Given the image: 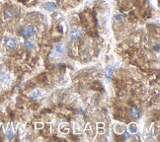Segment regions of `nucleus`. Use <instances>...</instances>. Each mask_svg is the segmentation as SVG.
<instances>
[{
	"label": "nucleus",
	"instance_id": "f257e3e1",
	"mask_svg": "<svg viewBox=\"0 0 160 142\" xmlns=\"http://www.w3.org/2000/svg\"><path fill=\"white\" fill-rule=\"evenodd\" d=\"M21 34H22L23 37L29 39V38L33 37V36L36 34V28H35L34 26H31V25L26 26L24 29L21 31Z\"/></svg>",
	"mask_w": 160,
	"mask_h": 142
},
{
	"label": "nucleus",
	"instance_id": "f03ea898",
	"mask_svg": "<svg viewBox=\"0 0 160 142\" xmlns=\"http://www.w3.org/2000/svg\"><path fill=\"white\" fill-rule=\"evenodd\" d=\"M63 52H64V47H63V45L62 44H56L53 47V48H52L51 54L53 56H55V57H57V56L62 55Z\"/></svg>",
	"mask_w": 160,
	"mask_h": 142
},
{
	"label": "nucleus",
	"instance_id": "7ed1b4c3",
	"mask_svg": "<svg viewBox=\"0 0 160 142\" xmlns=\"http://www.w3.org/2000/svg\"><path fill=\"white\" fill-rule=\"evenodd\" d=\"M81 36H82V31L79 30V29L72 30V31L69 33V38H70L72 40H76V39H78L79 38H81Z\"/></svg>",
	"mask_w": 160,
	"mask_h": 142
},
{
	"label": "nucleus",
	"instance_id": "20e7f679",
	"mask_svg": "<svg viewBox=\"0 0 160 142\" xmlns=\"http://www.w3.org/2000/svg\"><path fill=\"white\" fill-rule=\"evenodd\" d=\"M43 7L46 8L47 11L49 12H52L56 9V4L54 2H46L45 4H43Z\"/></svg>",
	"mask_w": 160,
	"mask_h": 142
},
{
	"label": "nucleus",
	"instance_id": "39448f33",
	"mask_svg": "<svg viewBox=\"0 0 160 142\" xmlns=\"http://www.w3.org/2000/svg\"><path fill=\"white\" fill-rule=\"evenodd\" d=\"M5 45L8 47H15L17 46V41H16L15 39H13V38H7L6 40H5Z\"/></svg>",
	"mask_w": 160,
	"mask_h": 142
},
{
	"label": "nucleus",
	"instance_id": "423d86ee",
	"mask_svg": "<svg viewBox=\"0 0 160 142\" xmlns=\"http://www.w3.org/2000/svg\"><path fill=\"white\" fill-rule=\"evenodd\" d=\"M129 113H130V116H132L133 118H137L139 117V115H140V110H139V109H137L136 107H133L132 109L129 110Z\"/></svg>",
	"mask_w": 160,
	"mask_h": 142
},
{
	"label": "nucleus",
	"instance_id": "0eeeda50",
	"mask_svg": "<svg viewBox=\"0 0 160 142\" xmlns=\"http://www.w3.org/2000/svg\"><path fill=\"white\" fill-rule=\"evenodd\" d=\"M31 97L33 99H35V100H38V99H40L42 97V92L40 89H34L32 92H31Z\"/></svg>",
	"mask_w": 160,
	"mask_h": 142
},
{
	"label": "nucleus",
	"instance_id": "6e6552de",
	"mask_svg": "<svg viewBox=\"0 0 160 142\" xmlns=\"http://www.w3.org/2000/svg\"><path fill=\"white\" fill-rule=\"evenodd\" d=\"M15 14H16V12L13 9H8L4 12V19H10V18L15 16Z\"/></svg>",
	"mask_w": 160,
	"mask_h": 142
},
{
	"label": "nucleus",
	"instance_id": "1a4fd4ad",
	"mask_svg": "<svg viewBox=\"0 0 160 142\" xmlns=\"http://www.w3.org/2000/svg\"><path fill=\"white\" fill-rule=\"evenodd\" d=\"M138 130V127H137V124L136 123H130L128 125V132L132 133V134H135L136 133Z\"/></svg>",
	"mask_w": 160,
	"mask_h": 142
},
{
	"label": "nucleus",
	"instance_id": "9d476101",
	"mask_svg": "<svg viewBox=\"0 0 160 142\" xmlns=\"http://www.w3.org/2000/svg\"><path fill=\"white\" fill-rule=\"evenodd\" d=\"M113 72H114V67L113 66H109L107 68V70H106V73H105L106 78L107 79H110L112 77V75H113Z\"/></svg>",
	"mask_w": 160,
	"mask_h": 142
},
{
	"label": "nucleus",
	"instance_id": "9b49d317",
	"mask_svg": "<svg viewBox=\"0 0 160 142\" xmlns=\"http://www.w3.org/2000/svg\"><path fill=\"white\" fill-rule=\"evenodd\" d=\"M24 46H25L26 48H34V47H35V44H34V42H33L31 39H27V40L25 41Z\"/></svg>",
	"mask_w": 160,
	"mask_h": 142
},
{
	"label": "nucleus",
	"instance_id": "f8f14e48",
	"mask_svg": "<svg viewBox=\"0 0 160 142\" xmlns=\"http://www.w3.org/2000/svg\"><path fill=\"white\" fill-rule=\"evenodd\" d=\"M9 78V73L7 71H2L0 72V81H5Z\"/></svg>",
	"mask_w": 160,
	"mask_h": 142
},
{
	"label": "nucleus",
	"instance_id": "ddd939ff",
	"mask_svg": "<svg viewBox=\"0 0 160 142\" xmlns=\"http://www.w3.org/2000/svg\"><path fill=\"white\" fill-rule=\"evenodd\" d=\"M6 135H7V137H8L9 140H12V139L14 138V131H13L11 128H9V129L7 130V132H6Z\"/></svg>",
	"mask_w": 160,
	"mask_h": 142
},
{
	"label": "nucleus",
	"instance_id": "4468645a",
	"mask_svg": "<svg viewBox=\"0 0 160 142\" xmlns=\"http://www.w3.org/2000/svg\"><path fill=\"white\" fill-rule=\"evenodd\" d=\"M119 126V128L117 126L115 127V130H116V132H118V133H123L124 132V127H122L121 125H118Z\"/></svg>",
	"mask_w": 160,
	"mask_h": 142
},
{
	"label": "nucleus",
	"instance_id": "2eb2a0df",
	"mask_svg": "<svg viewBox=\"0 0 160 142\" xmlns=\"http://www.w3.org/2000/svg\"><path fill=\"white\" fill-rule=\"evenodd\" d=\"M117 20H122V19H125L126 18V14H118V15H116L115 17Z\"/></svg>",
	"mask_w": 160,
	"mask_h": 142
},
{
	"label": "nucleus",
	"instance_id": "dca6fc26",
	"mask_svg": "<svg viewBox=\"0 0 160 142\" xmlns=\"http://www.w3.org/2000/svg\"><path fill=\"white\" fill-rule=\"evenodd\" d=\"M124 134H125V136H126V138H129V137H132V135H133L132 133H129V132H125Z\"/></svg>",
	"mask_w": 160,
	"mask_h": 142
},
{
	"label": "nucleus",
	"instance_id": "f3484780",
	"mask_svg": "<svg viewBox=\"0 0 160 142\" xmlns=\"http://www.w3.org/2000/svg\"><path fill=\"white\" fill-rule=\"evenodd\" d=\"M36 126L38 127V128H42V123H37Z\"/></svg>",
	"mask_w": 160,
	"mask_h": 142
},
{
	"label": "nucleus",
	"instance_id": "a211bd4d",
	"mask_svg": "<svg viewBox=\"0 0 160 142\" xmlns=\"http://www.w3.org/2000/svg\"><path fill=\"white\" fill-rule=\"evenodd\" d=\"M98 127H99V128H103V127H104V124H103V123H98Z\"/></svg>",
	"mask_w": 160,
	"mask_h": 142
}]
</instances>
